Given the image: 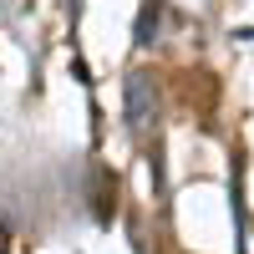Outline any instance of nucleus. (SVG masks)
Listing matches in <instances>:
<instances>
[{
	"instance_id": "2",
	"label": "nucleus",
	"mask_w": 254,
	"mask_h": 254,
	"mask_svg": "<svg viewBox=\"0 0 254 254\" xmlns=\"http://www.w3.org/2000/svg\"><path fill=\"white\" fill-rule=\"evenodd\" d=\"M158 26H163V5H158V0H147V5L137 10V46L158 41Z\"/></svg>"
},
{
	"instance_id": "1",
	"label": "nucleus",
	"mask_w": 254,
	"mask_h": 254,
	"mask_svg": "<svg viewBox=\"0 0 254 254\" xmlns=\"http://www.w3.org/2000/svg\"><path fill=\"white\" fill-rule=\"evenodd\" d=\"M147 117H153V87H147L142 71H132V76H127V122L142 127Z\"/></svg>"
}]
</instances>
